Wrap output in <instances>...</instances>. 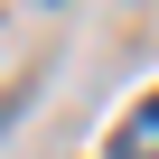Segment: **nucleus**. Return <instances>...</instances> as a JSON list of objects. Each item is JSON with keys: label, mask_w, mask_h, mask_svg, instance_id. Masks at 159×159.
Wrapping results in <instances>:
<instances>
[{"label": "nucleus", "mask_w": 159, "mask_h": 159, "mask_svg": "<svg viewBox=\"0 0 159 159\" xmlns=\"http://www.w3.org/2000/svg\"><path fill=\"white\" fill-rule=\"evenodd\" d=\"M112 159H159V94H150L122 131H112Z\"/></svg>", "instance_id": "obj_1"}]
</instances>
